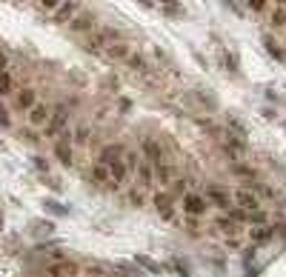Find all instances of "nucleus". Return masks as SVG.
Instances as JSON below:
<instances>
[{"mask_svg": "<svg viewBox=\"0 0 286 277\" xmlns=\"http://www.w3.org/2000/svg\"><path fill=\"white\" fill-rule=\"evenodd\" d=\"M66 120H69V114H66V106H57L54 112H52V117H49V126H46V134H60L63 131V126H66Z\"/></svg>", "mask_w": 286, "mask_h": 277, "instance_id": "f257e3e1", "label": "nucleus"}, {"mask_svg": "<svg viewBox=\"0 0 286 277\" xmlns=\"http://www.w3.org/2000/svg\"><path fill=\"white\" fill-rule=\"evenodd\" d=\"M235 203H237V209H243V212H258V195L249 192V189H237Z\"/></svg>", "mask_w": 286, "mask_h": 277, "instance_id": "f03ea898", "label": "nucleus"}, {"mask_svg": "<svg viewBox=\"0 0 286 277\" xmlns=\"http://www.w3.org/2000/svg\"><path fill=\"white\" fill-rule=\"evenodd\" d=\"M143 154L149 157V166H152V172L163 166V157H160V146H157V143H155L152 137H146V140H143Z\"/></svg>", "mask_w": 286, "mask_h": 277, "instance_id": "7ed1b4c3", "label": "nucleus"}, {"mask_svg": "<svg viewBox=\"0 0 286 277\" xmlns=\"http://www.w3.org/2000/svg\"><path fill=\"white\" fill-rule=\"evenodd\" d=\"M155 206H157V212L163 214V220H172L175 209H172V195L169 192H157L155 195Z\"/></svg>", "mask_w": 286, "mask_h": 277, "instance_id": "20e7f679", "label": "nucleus"}, {"mask_svg": "<svg viewBox=\"0 0 286 277\" xmlns=\"http://www.w3.org/2000/svg\"><path fill=\"white\" fill-rule=\"evenodd\" d=\"M183 209L189 214H195V217H198V214L206 212V200L198 197V195H183Z\"/></svg>", "mask_w": 286, "mask_h": 277, "instance_id": "39448f33", "label": "nucleus"}, {"mask_svg": "<svg viewBox=\"0 0 286 277\" xmlns=\"http://www.w3.org/2000/svg\"><path fill=\"white\" fill-rule=\"evenodd\" d=\"M206 197H209V200H212V203H215L218 209L229 212V197L220 192V186H209V189H206Z\"/></svg>", "mask_w": 286, "mask_h": 277, "instance_id": "423d86ee", "label": "nucleus"}, {"mask_svg": "<svg viewBox=\"0 0 286 277\" xmlns=\"http://www.w3.org/2000/svg\"><path fill=\"white\" fill-rule=\"evenodd\" d=\"M106 169H109V177H112V183H115V186H118L120 180L126 177V172H129V169H126V163H123V157H120V160H112V163H106Z\"/></svg>", "mask_w": 286, "mask_h": 277, "instance_id": "0eeeda50", "label": "nucleus"}, {"mask_svg": "<svg viewBox=\"0 0 286 277\" xmlns=\"http://www.w3.org/2000/svg\"><path fill=\"white\" fill-rule=\"evenodd\" d=\"M75 272H78L75 263H54V266H49V277H72Z\"/></svg>", "mask_w": 286, "mask_h": 277, "instance_id": "6e6552de", "label": "nucleus"}, {"mask_svg": "<svg viewBox=\"0 0 286 277\" xmlns=\"http://www.w3.org/2000/svg\"><path fill=\"white\" fill-rule=\"evenodd\" d=\"M92 23H95V17L86 12V15H78V17H75V20L69 23V29H72V32H89V29H92Z\"/></svg>", "mask_w": 286, "mask_h": 277, "instance_id": "1a4fd4ad", "label": "nucleus"}, {"mask_svg": "<svg viewBox=\"0 0 286 277\" xmlns=\"http://www.w3.org/2000/svg\"><path fill=\"white\" fill-rule=\"evenodd\" d=\"M137 177H140V183H143V189H152V180H155V172H152L149 160H140V163H137Z\"/></svg>", "mask_w": 286, "mask_h": 277, "instance_id": "9d476101", "label": "nucleus"}, {"mask_svg": "<svg viewBox=\"0 0 286 277\" xmlns=\"http://www.w3.org/2000/svg\"><path fill=\"white\" fill-rule=\"evenodd\" d=\"M46 120H49V109H46L43 103H37L32 112H29V123H32V126H43Z\"/></svg>", "mask_w": 286, "mask_h": 277, "instance_id": "9b49d317", "label": "nucleus"}, {"mask_svg": "<svg viewBox=\"0 0 286 277\" xmlns=\"http://www.w3.org/2000/svg\"><path fill=\"white\" fill-rule=\"evenodd\" d=\"M69 140H72V137L66 134V137H63V140H60V143L54 146V154H57V160H60L63 166H72V151H69V146H66Z\"/></svg>", "mask_w": 286, "mask_h": 277, "instance_id": "f8f14e48", "label": "nucleus"}, {"mask_svg": "<svg viewBox=\"0 0 286 277\" xmlns=\"http://www.w3.org/2000/svg\"><path fill=\"white\" fill-rule=\"evenodd\" d=\"M17 106L26 109V112H32L34 106H37V100H34V89H23V92L17 95Z\"/></svg>", "mask_w": 286, "mask_h": 277, "instance_id": "ddd939ff", "label": "nucleus"}, {"mask_svg": "<svg viewBox=\"0 0 286 277\" xmlns=\"http://www.w3.org/2000/svg\"><path fill=\"white\" fill-rule=\"evenodd\" d=\"M106 54H109L112 60H126V57H129V46H126V43H109V46H106Z\"/></svg>", "mask_w": 286, "mask_h": 277, "instance_id": "4468645a", "label": "nucleus"}, {"mask_svg": "<svg viewBox=\"0 0 286 277\" xmlns=\"http://www.w3.org/2000/svg\"><path fill=\"white\" fill-rule=\"evenodd\" d=\"M123 154H126V151H123V146H106L101 151V163L106 166V163H112V160H120Z\"/></svg>", "mask_w": 286, "mask_h": 277, "instance_id": "2eb2a0df", "label": "nucleus"}, {"mask_svg": "<svg viewBox=\"0 0 286 277\" xmlns=\"http://www.w3.org/2000/svg\"><path fill=\"white\" fill-rule=\"evenodd\" d=\"M223 151H226L229 157H240V154L246 151V146H243L237 137H229V140H226V146H223Z\"/></svg>", "mask_w": 286, "mask_h": 277, "instance_id": "dca6fc26", "label": "nucleus"}, {"mask_svg": "<svg viewBox=\"0 0 286 277\" xmlns=\"http://www.w3.org/2000/svg\"><path fill=\"white\" fill-rule=\"evenodd\" d=\"M75 12H78V3H60V9L54 12V20H69Z\"/></svg>", "mask_w": 286, "mask_h": 277, "instance_id": "f3484780", "label": "nucleus"}, {"mask_svg": "<svg viewBox=\"0 0 286 277\" xmlns=\"http://www.w3.org/2000/svg\"><path fill=\"white\" fill-rule=\"evenodd\" d=\"M92 177L98 180V183H106V186L112 183V180H109V169H106V166H103V163L92 166Z\"/></svg>", "mask_w": 286, "mask_h": 277, "instance_id": "a211bd4d", "label": "nucleus"}, {"mask_svg": "<svg viewBox=\"0 0 286 277\" xmlns=\"http://www.w3.org/2000/svg\"><path fill=\"white\" fill-rule=\"evenodd\" d=\"M269 237H272V228H266V226H260V228H255V231H252V240H255V243H266Z\"/></svg>", "mask_w": 286, "mask_h": 277, "instance_id": "6ab92c4d", "label": "nucleus"}, {"mask_svg": "<svg viewBox=\"0 0 286 277\" xmlns=\"http://www.w3.org/2000/svg\"><path fill=\"white\" fill-rule=\"evenodd\" d=\"M135 260L140 263V266H143V269H146V272H155V275H157V272H160V266H157V263H152L149 257H146V254H137Z\"/></svg>", "mask_w": 286, "mask_h": 277, "instance_id": "aec40b11", "label": "nucleus"}, {"mask_svg": "<svg viewBox=\"0 0 286 277\" xmlns=\"http://www.w3.org/2000/svg\"><path fill=\"white\" fill-rule=\"evenodd\" d=\"M232 172L240 175V177H255V169H249V166H243V163H235L232 166Z\"/></svg>", "mask_w": 286, "mask_h": 277, "instance_id": "412c9836", "label": "nucleus"}, {"mask_svg": "<svg viewBox=\"0 0 286 277\" xmlns=\"http://www.w3.org/2000/svg\"><path fill=\"white\" fill-rule=\"evenodd\" d=\"M12 92V77L6 72H0V95H9Z\"/></svg>", "mask_w": 286, "mask_h": 277, "instance_id": "4be33fe9", "label": "nucleus"}, {"mask_svg": "<svg viewBox=\"0 0 286 277\" xmlns=\"http://www.w3.org/2000/svg\"><path fill=\"white\" fill-rule=\"evenodd\" d=\"M249 214L243 212V209H229V220H237V223H243Z\"/></svg>", "mask_w": 286, "mask_h": 277, "instance_id": "5701e85b", "label": "nucleus"}, {"mask_svg": "<svg viewBox=\"0 0 286 277\" xmlns=\"http://www.w3.org/2000/svg\"><path fill=\"white\" fill-rule=\"evenodd\" d=\"M246 220H249V223H266V214L258 209V212H249V217H246Z\"/></svg>", "mask_w": 286, "mask_h": 277, "instance_id": "b1692460", "label": "nucleus"}, {"mask_svg": "<svg viewBox=\"0 0 286 277\" xmlns=\"http://www.w3.org/2000/svg\"><path fill=\"white\" fill-rule=\"evenodd\" d=\"M272 23H275V26H284V23H286V12H284V9H275V15H272Z\"/></svg>", "mask_w": 286, "mask_h": 277, "instance_id": "393cba45", "label": "nucleus"}, {"mask_svg": "<svg viewBox=\"0 0 286 277\" xmlns=\"http://www.w3.org/2000/svg\"><path fill=\"white\" fill-rule=\"evenodd\" d=\"M246 6H249V9H252V12H263V9H266V6H269V3H266V0H249V3H246Z\"/></svg>", "mask_w": 286, "mask_h": 277, "instance_id": "a878e982", "label": "nucleus"}, {"mask_svg": "<svg viewBox=\"0 0 286 277\" xmlns=\"http://www.w3.org/2000/svg\"><path fill=\"white\" fill-rule=\"evenodd\" d=\"M46 206H49L54 214H66V212H69L66 206H60V203H54V200H46Z\"/></svg>", "mask_w": 286, "mask_h": 277, "instance_id": "bb28decb", "label": "nucleus"}, {"mask_svg": "<svg viewBox=\"0 0 286 277\" xmlns=\"http://www.w3.org/2000/svg\"><path fill=\"white\" fill-rule=\"evenodd\" d=\"M86 137H89V126H80V129L75 131V140L78 143H86Z\"/></svg>", "mask_w": 286, "mask_h": 277, "instance_id": "cd10ccee", "label": "nucleus"}, {"mask_svg": "<svg viewBox=\"0 0 286 277\" xmlns=\"http://www.w3.org/2000/svg\"><path fill=\"white\" fill-rule=\"evenodd\" d=\"M40 6H43V9H46V12H54V9H57V6H60V3H57V0H43V3H40Z\"/></svg>", "mask_w": 286, "mask_h": 277, "instance_id": "c85d7f7f", "label": "nucleus"}, {"mask_svg": "<svg viewBox=\"0 0 286 277\" xmlns=\"http://www.w3.org/2000/svg\"><path fill=\"white\" fill-rule=\"evenodd\" d=\"M255 192L260 197H272V192H269V186H255Z\"/></svg>", "mask_w": 286, "mask_h": 277, "instance_id": "c756f323", "label": "nucleus"}, {"mask_svg": "<svg viewBox=\"0 0 286 277\" xmlns=\"http://www.w3.org/2000/svg\"><path fill=\"white\" fill-rule=\"evenodd\" d=\"M229 126H232V129H235L237 134H240V137H243V134H246V129H243V126H240V123H237V120H229Z\"/></svg>", "mask_w": 286, "mask_h": 277, "instance_id": "7c9ffc66", "label": "nucleus"}, {"mask_svg": "<svg viewBox=\"0 0 286 277\" xmlns=\"http://www.w3.org/2000/svg\"><path fill=\"white\" fill-rule=\"evenodd\" d=\"M0 126H9V114L3 109V103H0Z\"/></svg>", "mask_w": 286, "mask_h": 277, "instance_id": "2f4dec72", "label": "nucleus"}, {"mask_svg": "<svg viewBox=\"0 0 286 277\" xmlns=\"http://www.w3.org/2000/svg\"><path fill=\"white\" fill-rule=\"evenodd\" d=\"M183 189H186V183L183 180H178V183H175V195H183Z\"/></svg>", "mask_w": 286, "mask_h": 277, "instance_id": "473e14b6", "label": "nucleus"}, {"mask_svg": "<svg viewBox=\"0 0 286 277\" xmlns=\"http://www.w3.org/2000/svg\"><path fill=\"white\" fill-rule=\"evenodd\" d=\"M132 200H135L137 206H140V203H143V195H140V192H132Z\"/></svg>", "mask_w": 286, "mask_h": 277, "instance_id": "72a5a7b5", "label": "nucleus"}, {"mask_svg": "<svg viewBox=\"0 0 286 277\" xmlns=\"http://www.w3.org/2000/svg\"><path fill=\"white\" fill-rule=\"evenodd\" d=\"M3 69H6V54L0 51V72H3Z\"/></svg>", "mask_w": 286, "mask_h": 277, "instance_id": "f704fd0d", "label": "nucleus"}, {"mask_svg": "<svg viewBox=\"0 0 286 277\" xmlns=\"http://www.w3.org/2000/svg\"><path fill=\"white\" fill-rule=\"evenodd\" d=\"M0 228H3V217H0Z\"/></svg>", "mask_w": 286, "mask_h": 277, "instance_id": "c9c22d12", "label": "nucleus"}]
</instances>
